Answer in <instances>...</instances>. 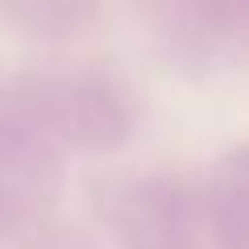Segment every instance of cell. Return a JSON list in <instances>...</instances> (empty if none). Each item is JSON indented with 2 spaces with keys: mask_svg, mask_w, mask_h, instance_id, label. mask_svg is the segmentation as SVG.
Wrapping results in <instances>:
<instances>
[{
  "mask_svg": "<svg viewBox=\"0 0 249 249\" xmlns=\"http://www.w3.org/2000/svg\"><path fill=\"white\" fill-rule=\"evenodd\" d=\"M91 204L116 249H224L204 183L183 175L145 170L100 178L91 187Z\"/></svg>",
  "mask_w": 249,
  "mask_h": 249,
  "instance_id": "obj_1",
  "label": "cell"
},
{
  "mask_svg": "<svg viewBox=\"0 0 249 249\" xmlns=\"http://www.w3.org/2000/svg\"><path fill=\"white\" fill-rule=\"evenodd\" d=\"M212 224L224 249H249V150H232L204 178Z\"/></svg>",
  "mask_w": 249,
  "mask_h": 249,
  "instance_id": "obj_2",
  "label": "cell"
}]
</instances>
